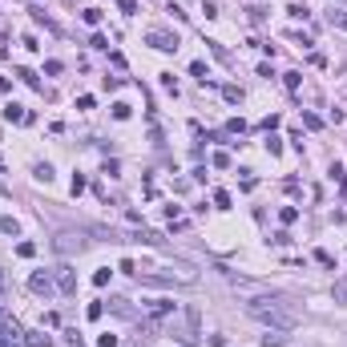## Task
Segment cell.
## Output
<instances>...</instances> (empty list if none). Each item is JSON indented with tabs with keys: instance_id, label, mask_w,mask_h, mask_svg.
I'll list each match as a JSON object with an SVG mask.
<instances>
[{
	"instance_id": "1",
	"label": "cell",
	"mask_w": 347,
	"mask_h": 347,
	"mask_svg": "<svg viewBox=\"0 0 347 347\" xmlns=\"http://www.w3.org/2000/svg\"><path fill=\"white\" fill-rule=\"evenodd\" d=\"M246 311H250V319L267 323L271 331H295V323H299L287 307L279 303V299H250V303H246Z\"/></svg>"
},
{
	"instance_id": "2",
	"label": "cell",
	"mask_w": 347,
	"mask_h": 347,
	"mask_svg": "<svg viewBox=\"0 0 347 347\" xmlns=\"http://www.w3.org/2000/svg\"><path fill=\"white\" fill-rule=\"evenodd\" d=\"M166 331H170L178 343H198V307H182V311L170 319Z\"/></svg>"
},
{
	"instance_id": "3",
	"label": "cell",
	"mask_w": 347,
	"mask_h": 347,
	"mask_svg": "<svg viewBox=\"0 0 347 347\" xmlns=\"http://www.w3.org/2000/svg\"><path fill=\"white\" fill-rule=\"evenodd\" d=\"M146 45H154L158 53H174L182 41H178V33H166V28H150V33H146Z\"/></svg>"
},
{
	"instance_id": "4",
	"label": "cell",
	"mask_w": 347,
	"mask_h": 347,
	"mask_svg": "<svg viewBox=\"0 0 347 347\" xmlns=\"http://www.w3.org/2000/svg\"><path fill=\"white\" fill-rule=\"evenodd\" d=\"M53 246H57L61 254H69V250H81V246H85V238H81V234H73V230H65V234H57V242H53Z\"/></svg>"
},
{
	"instance_id": "5",
	"label": "cell",
	"mask_w": 347,
	"mask_h": 347,
	"mask_svg": "<svg viewBox=\"0 0 347 347\" xmlns=\"http://www.w3.org/2000/svg\"><path fill=\"white\" fill-rule=\"evenodd\" d=\"M53 283H57L61 295H73V291H77V275H73L69 267H57V279H53Z\"/></svg>"
},
{
	"instance_id": "6",
	"label": "cell",
	"mask_w": 347,
	"mask_h": 347,
	"mask_svg": "<svg viewBox=\"0 0 347 347\" xmlns=\"http://www.w3.org/2000/svg\"><path fill=\"white\" fill-rule=\"evenodd\" d=\"M28 291H37V295H53V291H57V283H53L45 271H37V275L28 279Z\"/></svg>"
},
{
	"instance_id": "7",
	"label": "cell",
	"mask_w": 347,
	"mask_h": 347,
	"mask_svg": "<svg viewBox=\"0 0 347 347\" xmlns=\"http://www.w3.org/2000/svg\"><path fill=\"white\" fill-rule=\"evenodd\" d=\"M4 121H8V125H24V121H33V113H24L16 101H8V105H4Z\"/></svg>"
},
{
	"instance_id": "8",
	"label": "cell",
	"mask_w": 347,
	"mask_h": 347,
	"mask_svg": "<svg viewBox=\"0 0 347 347\" xmlns=\"http://www.w3.org/2000/svg\"><path fill=\"white\" fill-rule=\"evenodd\" d=\"M20 343L24 347H49L53 335H41V331H20Z\"/></svg>"
},
{
	"instance_id": "9",
	"label": "cell",
	"mask_w": 347,
	"mask_h": 347,
	"mask_svg": "<svg viewBox=\"0 0 347 347\" xmlns=\"http://www.w3.org/2000/svg\"><path fill=\"white\" fill-rule=\"evenodd\" d=\"M327 24H331V28H347V12L343 8H331V12H327Z\"/></svg>"
},
{
	"instance_id": "10",
	"label": "cell",
	"mask_w": 347,
	"mask_h": 347,
	"mask_svg": "<svg viewBox=\"0 0 347 347\" xmlns=\"http://www.w3.org/2000/svg\"><path fill=\"white\" fill-rule=\"evenodd\" d=\"M137 242H150V246H162L166 238H162L158 230H141V234H137Z\"/></svg>"
},
{
	"instance_id": "11",
	"label": "cell",
	"mask_w": 347,
	"mask_h": 347,
	"mask_svg": "<svg viewBox=\"0 0 347 347\" xmlns=\"http://www.w3.org/2000/svg\"><path fill=\"white\" fill-rule=\"evenodd\" d=\"M279 222H283V226L299 222V210H295V206H283V210H279Z\"/></svg>"
},
{
	"instance_id": "12",
	"label": "cell",
	"mask_w": 347,
	"mask_h": 347,
	"mask_svg": "<svg viewBox=\"0 0 347 347\" xmlns=\"http://www.w3.org/2000/svg\"><path fill=\"white\" fill-rule=\"evenodd\" d=\"M331 299H335V303H347V279H339V283L331 287Z\"/></svg>"
},
{
	"instance_id": "13",
	"label": "cell",
	"mask_w": 347,
	"mask_h": 347,
	"mask_svg": "<svg viewBox=\"0 0 347 347\" xmlns=\"http://www.w3.org/2000/svg\"><path fill=\"white\" fill-rule=\"evenodd\" d=\"M222 97H226V101H242V89H238V85H222Z\"/></svg>"
},
{
	"instance_id": "14",
	"label": "cell",
	"mask_w": 347,
	"mask_h": 347,
	"mask_svg": "<svg viewBox=\"0 0 347 347\" xmlns=\"http://www.w3.org/2000/svg\"><path fill=\"white\" fill-rule=\"evenodd\" d=\"M33 174H37V182H53V166H49V162H41Z\"/></svg>"
},
{
	"instance_id": "15",
	"label": "cell",
	"mask_w": 347,
	"mask_h": 347,
	"mask_svg": "<svg viewBox=\"0 0 347 347\" xmlns=\"http://www.w3.org/2000/svg\"><path fill=\"white\" fill-rule=\"evenodd\" d=\"M129 113H133V105H125V101H117V105H113V117H117V121H129Z\"/></svg>"
},
{
	"instance_id": "16",
	"label": "cell",
	"mask_w": 347,
	"mask_h": 347,
	"mask_svg": "<svg viewBox=\"0 0 347 347\" xmlns=\"http://www.w3.org/2000/svg\"><path fill=\"white\" fill-rule=\"evenodd\" d=\"M267 154H271V158H279V154H283V141H279V137H271V133H267Z\"/></svg>"
},
{
	"instance_id": "17",
	"label": "cell",
	"mask_w": 347,
	"mask_h": 347,
	"mask_svg": "<svg viewBox=\"0 0 347 347\" xmlns=\"http://www.w3.org/2000/svg\"><path fill=\"white\" fill-rule=\"evenodd\" d=\"M214 206H218V210H230V194H226V190H214Z\"/></svg>"
},
{
	"instance_id": "18",
	"label": "cell",
	"mask_w": 347,
	"mask_h": 347,
	"mask_svg": "<svg viewBox=\"0 0 347 347\" xmlns=\"http://www.w3.org/2000/svg\"><path fill=\"white\" fill-rule=\"evenodd\" d=\"M109 307H113L117 315H125V319H129V315H133V307H129V303H125V299H113V303H109Z\"/></svg>"
},
{
	"instance_id": "19",
	"label": "cell",
	"mask_w": 347,
	"mask_h": 347,
	"mask_svg": "<svg viewBox=\"0 0 347 347\" xmlns=\"http://www.w3.org/2000/svg\"><path fill=\"white\" fill-rule=\"evenodd\" d=\"M287 339H283V331H275V335H263V347H283Z\"/></svg>"
},
{
	"instance_id": "20",
	"label": "cell",
	"mask_w": 347,
	"mask_h": 347,
	"mask_svg": "<svg viewBox=\"0 0 347 347\" xmlns=\"http://www.w3.org/2000/svg\"><path fill=\"white\" fill-rule=\"evenodd\" d=\"M190 73H194V77H198V81H202V85H206V77H210V73H206V65H202V61H194V65H190Z\"/></svg>"
},
{
	"instance_id": "21",
	"label": "cell",
	"mask_w": 347,
	"mask_h": 347,
	"mask_svg": "<svg viewBox=\"0 0 347 347\" xmlns=\"http://www.w3.org/2000/svg\"><path fill=\"white\" fill-rule=\"evenodd\" d=\"M210 162H214V170H230V154H214Z\"/></svg>"
},
{
	"instance_id": "22",
	"label": "cell",
	"mask_w": 347,
	"mask_h": 347,
	"mask_svg": "<svg viewBox=\"0 0 347 347\" xmlns=\"http://www.w3.org/2000/svg\"><path fill=\"white\" fill-rule=\"evenodd\" d=\"M16 254H20V258H33V254H37V242H20Z\"/></svg>"
},
{
	"instance_id": "23",
	"label": "cell",
	"mask_w": 347,
	"mask_h": 347,
	"mask_svg": "<svg viewBox=\"0 0 347 347\" xmlns=\"http://www.w3.org/2000/svg\"><path fill=\"white\" fill-rule=\"evenodd\" d=\"M109 275H113V271H109V267H101V271L93 275V287H105V283H109Z\"/></svg>"
},
{
	"instance_id": "24",
	"label": "cell",
	"mask_w": 347,
	"mask_h": 347,
	"mask_svg": "<svg viewBox=\"0 0 347 347\" xmlns=\"http://www.w3.org/2000/svg\"><path fill=\"white\" fill-rule=\"evenodd\" d=\"M85 315H89V319H93V323H97V319H101V315H105V303H89V311H85Z\"/></svg>"
},
{
	"instance_id": "25",
	"label": "cell",
	"mask_w": 347,
	"mask_h": 347,
	"mask_svg": "<svg viewBox=\"0 0 347 347\" xmlns=\"http://www.w3.org/2000/svg\"><path fill=\"white\" fill-rule=\"evenodd\" d=\"M303 125H307V129H323V117H315V113H303Z\"/></svg>"
},
{
	"instance_id": "26",
	"label": "cell",
	"mask_w": 347,
	"mask_h": 347,
	"mask_svg": "<svg viewBox=\"0 0 347 347\" xmlns=\"http://www.w3.org/2000/svg\"><path fill=\"white\" fill-rule=\"evenodd\" d=\"M0 230H4V234H12V238H16V230H20V226H16V218H0Z\"/></svg>"
},
{
	"instance_id": "27",
	"label": "cell",
	"mask_w": 347,
	"mask_h": 347,
	"mask_svg": "<svg viewBox=\"0 0 347 347\" xmlns=\"http://www.w3.org/2000/svg\"><path fill=\"white\" fill-rule=\"evenodd\" d=\"M226 129H230V133H246V121H242V117H230Z\"/></svg>"
},
{
	"instance_id": "28",
	"label": "cell",
	"mask_w": 347,
	"mask_h": 347,
	"mask_svg": "<svg viewBox=\"0 0 347 347\" xmlns=\"http://www.w3.org/2000/svg\"><path fill=\"white\" fill-rule=\"evenodd\" d=\"M85 24H101V8H85Z\"/></svg>"
},
{
	"instance_id": "29",
	"label": "cell",
	"mask_w": 347,
	"mask_h": 347,
	"mask_svg": "<svg viewBox=\"0 0 347 347\" xmlns=\"http://www.w3.org/2000/svg\"><path fill=\"white\" fill-rule=\"evenodd\" d=\"M16 77H20V81H24V85H33V89H37V85H41V81H37V73H28V69H20V73H16Z\"/></svg>"
},
{
	"instance_id": "30",
	"label": "cell",
	"mask_w": 347,
	"mask_h": 347,
	"mask_svg": "<svg viewBox=\"0 0 347 347\" xmlns=\"http://www.w3.org/2000/svg\"><path fill=\"white\" fill-rule=\"evenodd\" d=\"M117 8H121L125 16H133V12H137V0H117Z\"/></svg>"
},
{
	"instance_id": "31",
	"label": "cell",
	"mask_w": 347,
	"mask_h": 347,
	"mask_svg": "<svg viewBox=\"0 0 347 347\" xmlns=\"http://www.w3.org/2000/svg\"><path fill=\"white\" fill-rule=\"evenodd\" d=\"M291 16H295V20H307V16H311V12H307V8H303V4H291Z\"/></svg>"
},
{
	"instance_id": "32",
	"label": "cell",
	"mask_w": 347,
	"mask_h": 347,
	"mask_svg": "<svg viewBox=\"0 0 347 347\" xmlns=\"http://www.w3.org/2000/svg\"><path fill=\"white\" fill-rule=\"evenodd\" d=\"M315 263H323V267H335V258H331L327 250H315Z\"/></svg>"
},
{
	"instance_id": "33",
	"label": "cell",
	"mask_w": 347,
	"mask_h": 347,
	"mask_svg": "<svg viewBox=\"0 0 347 347\" xmlns=\"http://www.w3.org/2000/svg\"><path fill=\"white\" fill-rule=\"evenodd\" d=\"M283 81H287V89H291V93H295V89H299V81H303V77H299V73H287V77H283Z\"/></svg>"
},
{
	"instance_id": "34",
	"label": "cell",
	"mask_w": 347,
	"mask_h": 347,
	"mask_svg": "<svg viewBox=\"0 0 347 347\" xmlns=\"http://www.w3.org/2000/svg\"><path fill=\"white\" fill-rule=\"evenodd\" d=\"M97 343H101V347H117V335H109V331H105V335H101Z\"/></svg>"
},
{
	"instance_id": "35",
	"label": "cell",
	"mask_w": 347,
	"mask_h": 347,
	"mask_svg": "<svg viewBox=\"0 0 347 347\" xmlns=\"http://www.w3.org/2000/svg\"><path fill=\"white\" fill-rule=\"evenodd\" d=\"M0 194H4V182H0Z\"/></svg>"
},
{
	"instance_id": "36",
	"label": "cell",
	"mask_w": 347,
	"mask_h": 347,
	"mask_svg": "<svg viewBox=\"0 0 347 347\" xmlns=\"http://www.w3.org/2000/svg\"><path fill=\"white\" fill-rule=\"evenodd\" d=\"M4 343H8V339H0V347H4Z\"/></svg>"
}]
</instances>
